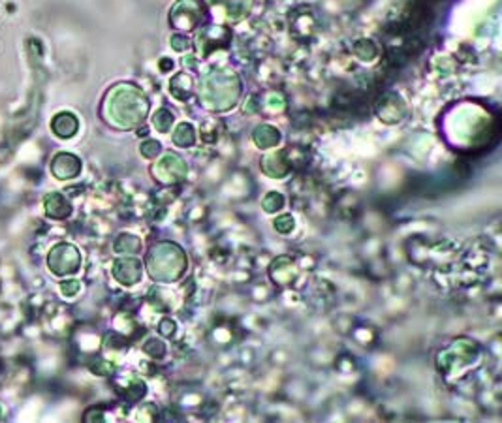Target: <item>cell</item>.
Listing matches in <instances>:
<instances>
[{
  "mask_svg": "<svg viewBox=\"0 0 502 423\" xmlns=\"http://www.w3.org/2000/svg\"><path fill=\"white\" fill-rule=\"evenodd\" d=\"M51 130H53L59 138H62V140H70V138L78 134L79 121L74 113L62 112L53 117V121H51Z\"/></svg>",
  "mask_w": 502,
  "mask_h": 423,
  "instance_id": "cell-14",
  "label": "cell"
},
{
  "mask_svg": "<svg viewBox=\"0 0 502 423\" xmlns=\"http://www.w3.org/2000/svg\"><path fill=\"white\" fill-rule=\"evenodd\" d=\"M271 277H273V280H275L276 284H282V286L292 284L293 279H296V269H293L292 260L286 263V269H282L281 258H279V260H275V262H273V266H271Z\"/></svg>",
  "mask_w": 502,
  "mask_h": 423,
  "instance_id": "cell-19",
  "label": "cell"
},
{
  "mask_svg": "<svg viewBox=\"0 0 502 423\" xmlns=\"http://www.w3.org/2000/svg\"><path fill=\"white\" fill-rule=\"evenodd\" d=\"M252 138L256 147H259L262 150L273 149V147H276V145L281 143V132H279L276 129H273V126H269V124H262V126H258V129L254 130Z\"/></svg>",
  "mask_w": 502,
  "mask_h": 423,
  "instance_id": "cell-16",
  "label": "cell"
},
{
  "mask_svg": "<svg viewBox=\"0 0 502 423\" xmlns=\"http://www.w3.org/2000/svg\"><path fill=\"white\" fill-rule=\"evenodd\" d=\"M139 150H141V155L147 156V158H155V156H158L162 153V145L156 140H147L141 143Z\"/></svg>",
  "mask_w": 502,
  "mask_h": 423,
  "instance_id": "cell-26",
  "label": "cell"
},
{
  "mask_svg": "<svg viewBox=\"0 0 502 423\" xmlns=\"http://www.w3.org/2000/svg\"><path fill=\"white\" fill-rule=\"evenodd\" d=\"M160 66H162V70H168V68H173V62H171L170 59H162Z\"/></svg>",
  "mask_w": 502,
  "mask_h": 423,
  "instance_id": "cell-33",
  "label": "cell"
},
{
  "mask_svg": "<svg viewBox=\"0 0 502 423\" xmlns=\"http://www.w3.org/2000/svg\"><path fill=\"white\" fill-rule=\"evenodd\" d=\"M147 354H149L151 357H155V359H160V357H164V354H166V346H164V342L158 339H149L147 342H145V348H144Z\"/></svg>",
  "mask_w": 502,
  "mask_h": 423,
  "instance_id": "cell-25",
  "label": "cell"
},
{
  "mask_svg": "<svg viewBox=\"0 0 502 423\" xmlns=\"http://www.w3.org/2000/svg\"><path fill=\"white\" fill-rule=\"evenodd\" d=\"M47 268L57 277L78 273L81 268V254L70 243H59L47 254Z\"/></svg>",
  "mask_w": 502,
  "mask_h": 423,
  "instance_id": "cell-4",
  "label": "cell"
},
{
  "mask_svg": "<svg viewBox=\"0 0 502 423\" xmlns=\"http://www.w3.org/2000/svg\"><path fill=\"white\" fill-rule=\"evenodd\" d=\"M173 143H175L177 147H192V145L196 143V132H194L192 124H179L175 134H173Z\"/></svg>",
  "mask_w": 502,
  "mask_h": 423,
  "instance_id": "cell-20",
  "label": "cell"
},
{
  "mask_svg": "<svg viewBox=\"0 0 502 423\" xmlns=\"http://www.w3.org/2000/svg\"><path fill=\"white\" fill-rule=\"evenodd\" d=\"M171 47L175 51H185L188 49V40L187 36H182V34H175L173 38H171Z\"/></svg>",
  "mask_w": 502,
  "mask_h": 423,
  "instance_id": "cell-31",
  "label": "cell"
},
{
  "mask_svg": "<svg viewBox=\"0 0 502 423\" xmlns=\"http://www.w3.org/2000/svg\"><path fill=\"white\" fill-rule=\"evenodd\" d=\"M124 399H128V401H139L141 397H145V393H147V386L141 382V380L138 379H130L128 380V386L124 388L122 391H119Z\"/></svg>",
  "mask_w": 502,
  "mask_h": 423,
  "instance_id": "cell-21",
  "label": "cell"
},
{
  "mask_svg": "<svg viewBox=\"0 0 502 423\" xmlns=\"http://www.w3.org/2000/svg\"><path fill=\"white\" fill-rule=\"evenodd\" d=\"M79 286H81V284H79L78 280H64V282L61 284L62 295H66V297H74V295L79 292Z\"/></svg>",
  "mask_w": 502,
  "mask_h": 423,
  "instance_id": "cell-28",
  "label": "cell"
},
{
  "mask_svg": "<svg viewBox=\"0 0 502 423\" xmlns=\"http://www.w3.org/2000/svg\"><path fill=\"white\" fill-rule=\"evenodd\" d=\"M141 262L138 258H119L113 263V277L117 282H121L122 286H134L141 280Z\"/></svg>",
  "mask_w": 502,
  "mask_h": 423,
  "instance_id": "cell-10",
  "label": "cell"
},
{
  "mask_svg": "<svg viewBox=\"0 0 502 423\" xmlns=\"http://www.w3.org/2000/svg\"><path fill=\"white\" fill-rule=\"evenodd\" d=\"M188 262L185 252L173 243H158L151 249L147 256L149 275L162 282H175L182 277Z\"/></svg>",
  "mask_w": 502,
  "mask_h": 423,
  "instance_id": "cell-3",
  "label": "cell"
},
{
  "mask_svg": "<svg viewBox=\"0 0 502 423\" xmlns=\"http://www.w3.org/2000/svg\"><path fill=\"white\" fill-rule=\"evenodd\" d=\"M44 209H45V215L51 218H55V220H62V218L70 217V213H72L70 201H68L62 194H59V192H51V194L45 196Z\"/></svg>",
  "mask_w": 502,
  "mask_h": 423,
  "instance_id": "cell-15",
  "label": "cell"
},
{
  "mask_svg": "<svg viewBox=\"0 0 502 423\" xmlns=\"http://www.w3.org/2000/svg\"><path fill=\"white\" fill-rule=\"evenodd\" d=\"M204 6L198 0H179L170 10V25L177 30H194L202 23Z\"/></svg>",
  "mask_w": 502,
  "mask_h": 423,
  "instance_id": "cell-6",
  "label": "cell"
},
{
  "mask_svg": "<svg viewBox=\"0 0 502 423\" xmlns=\"http://www.w3.org/2000/svg\"><path fill=\"white\" fill-rule=\"evenodd\" d=\"M478 354V346L476 342L469 339H461L457 342H453L448 350L440 352L438 354V371L440 373H452L455 367H461V365H469L472 359Z\"/></svg>",
  "mask_w": 502,
  "mask_h": 423,
  "instance_id": "cell-5",
  "label": "cell"
},
{
  "mask_svg": "<svg viewBox=\"0 0 502 423\" xmlns=\"http://www.w3.org/2000/svg\"><path fill=\"white\" fill-rule=\"evenodd\" d=\"M375 112L376 117L380 119L382 123L395 124L401 123L407 115V104L395 93H386V95L380 96V100L376 102Z\"/></svg>",
  "mask_w": 502,
  "mask_h": 423,
  "instance_id": "cell-8",
  "label": "cell"
},
{
  "mask_svg": "<svg viewBox=\"0 0 502 423\" xmlns=\"http://www.w3.org/2000/svg\"><path fill=\"white\" fill-rule=\"evenodd\" d=\"M239 95H241V81L238 76L230 70H218L204 79L199 100L209 109L224 112L238 104Z\"/></svg>",
  "mask_w": 502,
  "mask_h": 423,
  "instance_id": "cell-2",
  "label": "cell"
},
{
  "mask_svg": "<svg viewBox=\"0 0 502 423\" xmlns=\"http://www.w3.org/2000/svg\"><path fill=\"white\" fill-rule=\"evenodd\" d=\"M91 371L96 374H100V376H107V374L113 373V365L107 362H104V359H98V363H96V365H91Z\"/></svg>",
  "mask_w": 502,
  "mask_h": 423,
  "instance_id": "cell-29",
  "label": "cell"
},
{
  "mask_svg": "<svg viewBox=\"0 0 502 423\" xmlns=\"http://www.w3.org/2000/svg\"><path fill=\"white\" fill-rule=\"evenodd\" d=\"M293 218L290 217V215H282V217H279L275 220V230L276 232H281V234H290L293 230Z\"/></svg>",
  "mask_w": 502,
  "mask_h": 423,
  "instance_id": "cell-27",
  "label": "cell"
},
{
  "mask_svg": "<svg viewBox=\"0 0 502 423\" xmlns=\"http://www.w3.org/2000/svg\"><path fill=\"white\" fill-rule=\"evenodd\" d=\"M288 158H290L288 150H279V153L265 155L264 160H262V169L269 177H284L292 169V162L288 160Z\"/></svg>",
  "mask_w": 502,
  "mask_h": 423,
  "instance_id": "cell-13",
  "label": "cell"
},
{
  "mask_svg": "<svg viewBox=\"0 0 502 423\" xmlns=\"http://www.w3.org/2000/svg\"><path fill=\"white\" fill-rule=\"evenodd\" d=\"M117 254H127V256H134L141 251V241L138 237H134L130 234H122L117 237V241L113 243Z\"/></svg>",
  "mask_w": 502,
  "mask_h": 423,
  "instance_id": "cell-18",
  "label": "cell"
},
{
  "mask_svg": "<svg viewBox=\"0 0 502 423\" xmlns=\"http://www.w3.org/2000/svg\"><path fill=\"white\" fill-rule=\"evenodd\" d=\"M232 40V34L230 30L224 27H205L202 28L198 32V38H196V44H198L199 51L202 53H211V51L221 49V47H226Z\"/></svg>",
  "mask_w": 502,
  "mask_h": 423,
  "instance_id": "cell-9",
  "label": "cell"
},
{
  "mask_svg": "<svg viewBox=\"0 0 502 423\" xmlns=\"http://www.w3.org/2000/svg\"><path fill=\"white\" fill-rule=\"evenodd\" d=\"M187 164H185L181 156L177 155L162 156V160L153 167V175L164 184L181 183V181L187 179Z\"/></svg>",
  "mask_w": 502,
  "mask_h": 423,
  "instance_id": "cell-7",
  "label": "cell"
},
{
  "mask_svg": "<svg viewBox=\"0 0 502 423\" xmlns=\"http://www.w3.org/2000/svg\"><path fill=\"white\" fill-rule=\"evenodd\" d=\"M149 113V102L138 87L119 83L105 95L102 115L107 124L121 130L136 129Z\"/></svg>",
  "mask_w": 502,
  "mask_h": 423,
  "instance_id": "cell-1",
  "label": "cell"
},
{
  "mask_svg": "<svg viewBox=\"0 0 502 423\" xmlns=\"http://www.w3.org/2000/svg\"><path fill=\"white\" fill-rule=\"evenodd\" d=\"M262 205H264L265 213L281 211L282 207H284V198H282V194H279V192H269V194L264 198V201H262Z\"/></svg>",
  "mask_w": 502,
  "mask_h": 423,
  "instance_id": "cell-24",
  "label": "cell"
},
{
  "mask_svg": "<svg viewBox=\"0 0 502 423\" xmlns=\"http://www.w3.org/2000/svg\"><path fill=\"white\" fill-rule=\"evenodd\" d=\"M173 121H175L173 113L168 112L166 107L158 109V112L155 113V117H153V124H155V129L158 130V132H170Z\"/></svg>",
  "mask_w": 502,
  "mask_h": 423,
  "instance_id": "cell-23",
  "label": "cell"
},
{
  "mask_svg": "<svg viewBox=\"0 0 502 423\" xmlns=\"http://www.w3.org/2000/svg\"><path fill=\"white\" fill-rule=\"evenodd\" d=\"M98 419V422H102L104 419V416H102V412H87V416H85V419Z\"/></svg>",
  "mask_w": 502,
  "mask_h": 423,
  "instance_id": "cell-32",
  "label": "cell"
},
{
  "mask_svg": "<svg viewBox=\"0 0 502 423\" xmlns=\"http://www.w3.org/2000/svg\"><path fill=\"white\" fill-rule=\"evenodd\" d=\"M158 329H160V333L164 335V337H173L175 335V322L171 320V318H164L160 322V326H158Z\"/></svg>",
  "mask_w": 502,
  "mask_h": 423,
  "instance_id": "cell-30",
  "label": "cell"
},
{
  "mask_svg": "<svg viewBox=\"0 0 502 423\" xmlns=\"http://www.w3.org/2000/svg\"><path fill=\"white\" fill-rule=\"evenodd\" d=\"M51 172L61 181L76 179L81 173V160L72 153H59L51 162Z\"/></svg>",
  "mask_w": 502,
  "mask_h": 423,
  "instance_id": "cell-11",
  "label": "cell"
},
{
  "mask_svg": "<svg viewBox=\"0 0 502 423\" xmlns=\"http://www.w3.org/2000/svg\"><path fill=\"white\" fill-rule=\"evenodd\" d=\"M213 11L221 10V17L228 21H241L250 10V0H207Z\"/></svg>",
  "mask_w": 502,
  "mask_h": 423,
  "instance_id": "cell-12",
  "label": "cell"
},
{
  "mask_svg": "<svg viewBox=\"0 0 502 423\" xmlns=\"http://www.w3.org/2000/svg\"><path fill=\"white\" fill-rule=\"evenodd\" d=\"M354 53L361 59V61H373L376 55H378V49L376 45L370 42V40H359L354 45Z\"/></svg>",
  "mask_w": 502,
  "mask_h": 423,
  "instance_id": "cell-22",
  "label": "cell"
},
{
  "mask_svg": "<svg viewBox=\"0 0 502 423\" xmlns=\"http://www.w3.org/2000/svg\"><path fill=\"white\" fill-rule=\"evenodd\" d=\"M171 95L175 96L177 100H188L194 93V81L188 73H179L171 79L170 83Z\"/></svg>",
  "mask_w": 502,
  "mask_h": 423,
  "instance_id": "cell-17",
  "label": "cell"
}]
</instances>
